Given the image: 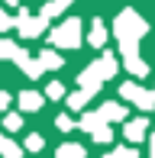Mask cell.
<instances>
[{
  "mask_svg": "<svg viewBox=\"0 0 155 158\" xmlns=\"http://www.w3.org/2000/svg\"><path fill=\"white\" fill-rule=\"evenodd\" d=\"M116 68H119L116 55L103 52L100 58H94L87 68L81 71V74H78V87H97V90H100V84H103V81H110V77L116 74Z\"/></svg>",
  "mask_w": 155,
  "mask_h": 158,
  "instance_id": "obj_1",
  "label": "cell"
},
{
  "mask_svg": "<svg viewBox=\"0 0 155 158\" xmlns=\"http://www.w3.org/2000/svg\"><path fill=\"white\" fill-rule=\"evenodd\" d=\"M145 32H149V23H145L136 10H123L113 19V35L119 42H123V39H142Z\"/></svg>",
  "mask_w": 155,
  "mask_h": 158,
  "instance_id": "obj_2",
  "label": "cell"
},
{
  "mask_svg": "<svg viewBox=\"0 0 155 158\" xmlns=\"http://www.w3.org/2000/svg\"><path fill=\"white\" fill-rule=\"evenodd\" d=\"M48 42H52L55 48H78L81 45V19L71 16L61 26H55V29L48 32Z\"/></svg>",
  "mask_w": 155,
  "mask_h": 158,
  "instance_id": "obj_3",
  "label": "cell"
},
{
  "mask_svg": "<svg viewBox=\"0 0 155 158\" xmlns=\"http://www.w3.org/2000/svg\"><path fill=\"white\" fill-rule=\"evenodd\" d=\"M119 58H123V64L129 68V74H136V77L149 74V64H145L142 55H139V39H123L119 42Z\"/></svg>",
  "mask_w": 155,
  "mask_h": 158,
  "instance_id": "obj_4",
  "label": "cell"
},
{
  "mask_svg": "<svg viewBox=\"0 0 155 158\" xmlns=\"http://www.w3.org/2000/svg\"><path fill=\"white\" fill-rule=\"evenodd\" d=\"M119 97L136 103V110H142V113L155 110V90H145V87H139V84H132V81L119 84Z\"/></svg>",
  "mask_w": 155,
  "mask_h": 158,
  "instance_id": "obj_5",
  "label": "cell"
},
{
  "mask_svg": "<svg viewBox=\"0 0 155 158\" xmlns=\"http://www.w3.org/2000/svg\"><path fill=\"white\" fill-rule=\"evenodd\" d=\"M45 23L48 19L42 16H32V13H26V6L19 10V16H16V29H19V35H26V39H36V35H42L45 32Z\"/></svg>",
  "mask_w": 155,
  "mask_h": 158,
  "instance_id": "obj_6",
  "label": "cell"
},
{
  "mask_svg": "<svg viewBox=\"0 0 155 158\" xmlns=\"http://www.w3.org/2000/svg\"><path fill=\"white\" fill-rule=\"evenodd\" d=\"M13 61H16V68L23 71L26 77H32V81H39V77H42V71H45V68H42V61H39V58H32V55H26L23 48L16 52V58H13Z\"/></svg>",
  "mask_w": 155,
  "mask_h": 158,
  "instance_id": "obj_7",
  "label": "cell"
},
{
  "mask_svg": "<svg viewBox=\"0 0 155 158\" xmlns=\"http://www.w3.org/2000/svg\"><path fill=\"white\" fill-rule=\"evenodd\" d=\"M97 113H100L107 123H123V119H129V110H126L123 103H116V100H103V103L97 106Z\"/></svg>",
  "mask_w": 155,
  "mask_h": 158,
  "instance_id": "obj_8",
  "label": "cell"
},
{
  "mask_svg": "<svg viewBox=\"0 0 155 158\" xmlns=\"http://www.w3.org/2000/svg\"><path fill=\"white\" fill-rule=\"evenodd\" d=\"M145 132H149V119L145 116H136V119H126V126H123V135H126V142H142L145 139Z\"/></svg>",
  "mask_w": 155,
  "mask_h": 158,
  "instance_id": "obj_9",
  "label": "cell"
},
{
  "mask_svg": "<svg viewBox=\"0 0 155 158\" xmlns=\"http://www.w3.org/2000/svg\"><path fill=\"white\" fill-rule=\"evenodd\" d=\"M16 103H19V110H23V113H39V110H42V103H45V94L23 90V94L16 97Z\"/></svg>",
  "mask_w": 155,
  "mask_h": 158,
  "instance_id": "obj_10",
  "label": "cell"
},
{
  "mask_svg": "<svg viewBox=\"0 0 155 158\" xmlns=\"http://www.w3.org/2000/svg\"><path fill=\"white\" fill-rule=\"evenodd\" d=\"M97 94V87H78L74 94H68L65 100H68V110H84V106L90 103V97Z\"/></svg>",
  "mask_w": 155,
  "mask_h": 158,
  "instance_id": "obj_11",
  "label": "cell"
},
{
  "mask_svg": "<svg viewBox=\"0 0 155 158\" xmlns=\"http://www.w3.org/2000/svg\"><path fill=\"white\" fill-rule=\"evenodd\" d=\"M113 32V29H107V26H103V19H94V23H90V35H87V42L94 48H103V42H107V35Z\"/></svg>",
  "mask_w": 155,
  "mask_h": 158,
  "instance_id": "obj_12",
  "label": "cell"
},
{
  "mask_svg": "<svg viewBox=\"0 0 155 158\" xmlns=\"http://www.w3.org/2000/svg\"><path fill=\"white\" fill-rule=\"evenodd\" d=\"M103 123H107V119H103V116H100L97 110H87V113H84L81 119H78V126H81L84 132H90V135H94V132H97V129H100Z\"/></svg>",
  "mask_w": 155,
  "mask_h": 158,
  "instance_id": "obj_13",
  "label": "cell"
},
{
  "mask_svg": "<svg viewBox=\"0 0 155 158\" xmlns=\"http://www.w3.org/2000/svg\"><path fill=\"white\" fill-rule=\"evenodd\" d=\"M84 145H78V142H61L58 148H55V158H84Z\"/></svg>",
  "mask_w": 155,
  "mask_h": 158,
  "instance_id": "obj_14",
  "label": "cell"
},
{
  "mask_svg": "<svg viewBox=\"0 0 155 158\" xmlns=\"http://www.w3.org/2000/svg\"><path fill=\"white\" fill-rule=\"evenodd\" d=\"M0 158H23V145H16L10 135H0Z\"/></svg>",
  "mask_w": 155,
  "mask_h": 158,
  "instance_id": "obj_15",
  "label": "cell"
},
{
  "mask_svg": "<svg viewBox=\"0 0 155 158\" xmlns=\"http://www.w3.org/2000/svg\"><path fill=\"white\" fill-rule=\"evenodd\" d=\"M39 61H42V68H45V71H58L61 64H65V58H61L55 48H45V52L39 55Z\"/></svg>",
  "mask_w": 155,
  "mask_h": 158,
  "instance_id": "obj_16",
  "label": "cell"
},
{
  "mask_svg": "<svg viewBox=\"0 0 155 158\" xmlns=\"http://www.w3.org/2000/svg\"><path fill=\"white\" fill-rule=\"evenodd\" d=\"M19 52V45L13 39H6V35H0V61H13Z\"/></svg>",
  "mask_w": 155,
  "mask_h": 158,
  "instance_id": "obj_17",
  "label": "cell"
},
{
  "mask_svg": "<svg viewBox=\"0 0 155 158\" xmlns=\"http://www.w3.org/2000/svg\"><path fill=\"white\" fill-rule=\"evenodd\" d=\"M42 145H45V139H42L39 132H29V135H26V142H23L26 152H42Z\"/></svg>",
  "mask_w": 155,
  "mask_h": 158,
  "instance_id": "obj_18",
  "label": "cell"
},
{
  "mask_svg": "<svg viewBox=\"0 0 155 158\" xmlns=\"http://www.w3.org/2000/svg\"><path fill=\"white\" fill-rule=\"evenodd\" d=\"M94 142H100V145H107V142H113V129H110V123H103L100 129H97L94 135H90Z\"/></svg>",
  "mask_w": 155,
  "mask_h": 158,
  "instance_id": "obj_19",
  "label": "cell"
},
{
  "mask_svg": "<svg viewBox=\"0 0 155 158\" xmlns=\"http://www.w3.org/2000/svg\"><path fill=\"white\" fill-rule=\"evenodd\" d=\"M19 126H23V116H19V113H6L3 116V129L6 132H16Z\"/></svg>",
  "mask_w": 155,
  "mask_h": 158,
  "instance_id": "obj_20",
  "label": "cell"
},
{
  "mask_svg": "<svg viewBox=\"0 0 155 158\" xmlns=\"http://www.w3.org/2000/svg\"><path fill=\"white\" fill-rule=\"evenodd\" d=\"M45 97H48V100H61V97H68V94H65V87H61L58 81H52V84L45 87Z\"/></svg>",
  "mask_w": 155,
  "mask_h": 158,
  "instance_id": "obj_21",
  "label": "cell"
},
{
  "mask_svg": "<svg viewBox=\"0 0 155 158\" xmlns=\"http://www.w3.org/2000/svg\"><path fill=\"white\" fill-rule=\"evenodd\" d=\"M103 158H139V152L126 145V148H113V152H110V155H103Z\"/></svg>",
  "mask_w": 155,
  "mask_h": 158,
  "instance_id": "obj_22",
  "label": "cell"
},
{
  "mask_svg": "<svg viewBox=\"0 0 155 158\" xmlns=\"http://www.w3.org/2000/svg\"><path fill=\"white\" fill-rule=\"evenodd\" d=\"M13 26H16V19H13L10 13H3V10H0V32H10Z\"/></svg>",
  "mask_w": 155,
  "mask_h": 158,
  "instance_id": "obj_23",
  "label": "cell"
},
{
  "mask_svg": "<svg viewBox=\"0 0 155 158\" xmlns=\"http://www.w3.org/2000/svg\"><path fill=\"white\" fill-rule=\"evenodd\" d=\"M55 126H58V129H61V132H68V129H74V119H71V116H68V113H61V116H58V119H55Z\"/></svg>",
  "mask_w": 155,
  "mask_h": 158,
  "instance_id": "obj_24",
  "label": "cell"
},
{
  "mask_svg": "<svg viewBox=\"0 0 155 158\" xmlns=\"http://www.w3.org/2000/svg\"><path fill=\"white\" fill-rule=\"evenodd\" d=\"M10 103H13V97L6 90H0V110H10Z\"/></svg>",
  "mask_w": 155,
  "mask_h": 158,
  "instance_id": "obj_25",
  "label": "cell"
},
{
  "mask_svg": "<svg viewBox=\"0 0 155 158\" xmlns=\"http://www.w3.org/2000/svg\"><path fill=\"white\" fill-rule=\"evenodd\" d=\"M55 3H58V6H61V10H68V6H71V3H74V0H55Z\"/></svg>",
  "mask_w": 155,
  "mask_h": 158,
  "instance_id": "obj_26",
  "label": "cell"
},
{
  "mask_svg": "<svg viewBox=\"0 0 155 158\" xmlns=\"http://www.w3.org/2000/svg\"><path fill=\"white\" fill-rule=\"evenodd\" d=\"M152 158H155V132H152Z\"/></svg>",
  "mask_w": 155,
  "mask_h": 158,
  "instance_id": "obj_27",
  "label": "cell"
},
{
  "mask_svg": "<svg viewBox=\"0 0 155 158\" xmlns=\"http://www.w3.org/2000/svg\"><path fill=\"white\" fill-rule=\"evenodd\" d=\"M6 3H16V0H6Z\"/></svg>",
  "mask_w": 155,
  "mask_h": 158,
  "instance_id": "obj_28",
  "label": "cell"
}]
</instances>
